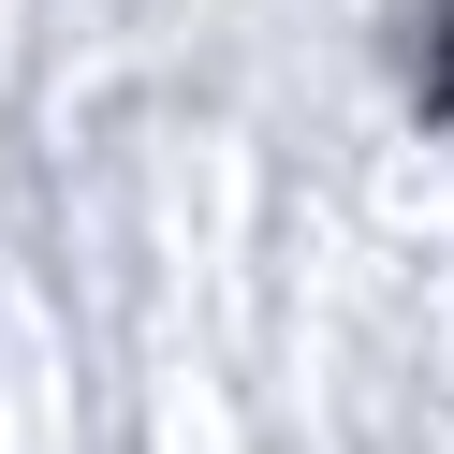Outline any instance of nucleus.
<instances>
[{"instance_id":"1","label":"nucleus","mask_w":454,"mask_h":454,"mask_svg":"<svg viewBox=\"0 0 454 454\" xmlns=\"http://www.w3.org/2000/svg\"><path fill=\"white\" fill-rule=\"evenodd\" d=\"M425 118H454V0H440V30H425Z\"/></svg>"}]
</instances>
